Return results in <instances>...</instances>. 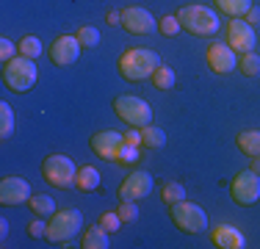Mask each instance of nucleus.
<instances>
[{
    "label": "nucleus",
    "instance_id": "nucleus-35",
    "mask_svg": "<svg viewBox=\"0 0 260 249\" xmlns=\"http://www.w3.org/2000/svg\"><path fill=\"white\" fill-rule=\"evenodd\" d=\"M125 141H127V144H136V147H141V128H133V130H127V133H125Z\"/></svg>",
    "mask_w": 260,
    "mask_h": 249
},
{
    "label": "nucleus",
    "instance_id": "nucleus-7",
    "mask_svg": "<svg viewBox=\"0 0 260 249\" xmlns=\"http://www.w3.org/2000/svg\"><path fill=\"white\" fill-rule=\"evenodd\" d=\"M114 114L130 128H144L152 122V108L136 95H119L114 100Z\"/></svg>",
    "mask_w": 260,
    "mask_h": 249
},
{
    "label": "nucleus",
    "instance_id": "nucleus-36",
    "mask_svg": "<svg viewBox=\"0 0 260 249\" xmlns=\"http://www.w3.org/2000/svg\"><path fill=\"white\" fill-rule=\"evenodd\" d=\"M244 20L249 22L252 28H257V25H260V9H257V6H252V9L246 11V17H244Z\"/></svg>",
    "mask_w": 260,
    "mask_h": 249
},
{
    "label": "nucleus",
    "instance_id": "nucleus-28",
    "mask_svg": "<svg viewBox=\"0 0 260 249\" xmlns=\"http://www.w3.org/2000/svg\"><path fill=\"white\" fill-rule=\"evenodd\" d=\"M75 36H78V42L83 47H97L100 45V30L91 28V25H80V28L75 30Z\"/></svg>",
    "mask_w": 260,
    "mask_h": 249
},
{
    "label": "nucleus",
    "instance_id": "nucleus-38",
    "mask_svg": "<svg viewBox=\"0 0 260 249\" xmlns=\"http://www.w3.org/2000/svg\"><path fill=\"white\" fill-rule=\"evenodd\" d=\"M9 235V219H0V241H6Z\"/></svg>",
    "mask_w": 260,
    "mask_h": 249
},
{
    "label": "nucleus",
    "instance_id": "nucleus-2",
    "mask_svg": "<svg viewBox=\"0 0 260 249\" xmlns=\"http://www.w3.org/2000/svg\"><path fill=\"white\" fill-rule=\"evenodd\" d=\"M80 230H83V213H80L78 208H61L47 219V235L45 238L53 241V244H67V241L75 238Z\"/></svg>",
    "mask_w": 260,
    "mask_h": 249
},
{
    "label": "nucleus",
    "instance_id": "nucleus-30",
    "mask_svg": "<svg viewBox=\"0 0 260 249\" xmlns=\"http://www.w3.org/2000/svg\"><path fill=\"white\" fill-rule=\"evenodd\" d=\"M158 30H160L164 36H175L177 30H183V28H180V20H177V14L160 17V20H158Z\"/></svg>",
    "mask_w": 260,
    "mask_h": 249
},
{
    "label": "nucleus",
    "instance_id": "nucleus-32",
    "mask_svg": "<svg viewBox=\"0 0 260 249\" xmlns=\"http://www.w3.org/2000/svg\"><path fill=\"white\" fill-rule=\"evenodd\" d=\"M14 55H20L17 42H11V39H6V36H3V39H0V61L6 64V61H11Z\"/></svg>",
    "mask_w": 260,
    "mask_h": 249
},
{
    "label": "nucleus",
    "instance_id": "nucleus-14",
    "mask_svg": "<svg viewBox=\"0 0 260 249\" xmlns=\"http://www.w3.org/2000/svg\"><path fill=\"white\" fill-rule=\"evenodd\" d=\"M91 149H94L97 158L103 161H116V155H119L122 144H125V133H116V130H97L94 136H91Z\"/></svg>",
    "mask_w": 260,
    "mask_h": 249
},
{
    "label": "nucleus",
    "instance_id": "nucleus-8",
    "mask_svg": "<svg viewBox=\"0 0 260 249\" xmlns=\"http://www.w3.org/2000/svg\"><path fill=\"white\" fill-rule=\"evenodd\" d=\"M230 197L235 205H241V208H249V205H255L260 199V174L246 169V172H238L233 177L230 183Z\"/></svg>",
    "mask_w": 260,
    "mask_h": 249
},
{
    "label": "nucleus",
    "instance_id": "nucleus-5",
    "mask_svg": "<svg viewBox=\"0 0 260 249\" xmlns=\"http://www.w3.org/2000/svg\"><path fill=\"white\" fill-rule=\"evenodd\" d=\"M75 174H78L75 161L64 152H50L42 161V177H45L53 189H72V185H75Z\"/></svg>",
    "mask_w": 260,
    "mask_h": 249
},
{
    "label": "nucleus",
    "instance_id": "nucleus-16",
    "mask_svg": "<svg viewBox=\"0 0 260 249\" xmlns=\"http://www.w3.org/2000/svg\"><path fill=\"white\" fill-rule=\"evenodd\" d=\"M210 244L219 246V249H244L246 238L238 227H233V224H216V227L210 230Z\"/></svg>",
    "mask_w": 260,
    "mask_h": 249
},
{
    "label": "nucleus",
    "instance_id": "nucleus-10",
    "mask_svg": "<svg viewBox=\"0 0 260 249\" xmlns=\"http://www.w3.org/2000/svg\"><path fill=\"white\" fill-rule=\"evenodd\" d=\"M122 28L133 36H147L158 28V20L144 6H127V9H122Z\"/></svg>",
    "mask_w": 260,
    "mask_h": 249
},
{
    "label": "nucleus",
    "instance_id": "nucleus-22",
    "mask_svg": "<svg viewBox=\"0 0 260 249\" xmlns=\"http://www.w3.org/2000/svg\"><path fill=\"white\" fill-rule=\"evenodd\" d=\"M166 144V133L158 128V124H144L141 128V147H150V149H160Z\"/></svg>",
    "mask_w": 260,
    "mask_h": 249
},
{
    "label": "nucleus",
    "instance_id": "nucleus-12",
    "mask_svg": "<svg viewBox=\"0 0 260 249\" xmlns=\"http://www.w3.org/2000/svg\"><path fill=\"white\" fill-rule=\"evenodd\" d=\"M30 194V185L25 177H17V174H9V177L0 180V202L6 208H14V205H25Z\"/></svg>",
    "mask_w": 260,
    "mask_h": 249
},
{
    "label": "nucleus",
    "instance_id": "nucleus-6",
    "mask_svg": "<svg viewBox=\"0 0 260 249\" xmlns=\"http://www.w3.org/2000/svg\"><path fill=\"white\" fill-rule=\"evenodd\" d=\"M169 219L177 230H183L188 235H197V233H205L208 230V213L197 202H188V199H183L177 205H169Z\"/></svg>",
    "mask_w": 260,
    "mask_h": 249
},
{
    "label": "nucleus",
    "instance_id": "nucleus-3",
    "mask_svg": "<svg viewBox=\"0 0 260 249\" xmlns=\"http://www.w3.org/2000/svg\"><path fill=\"white\" fill-rule=\"evenodd\" d=\"M39 78V67H36L34 58H25V55H14L11 61L3 64V83L9 86L11 91H30Z\"/></svg>",
    "mask_w": 260,
    "mask_h": 249
},
{
    "label": "nucleus",
    "instance_id": "nucleus-24",
    "mask_svg": "<svg viewBox=\"0 0 260 249\" xmlns=\"http://www.w3.org/2000/svg\"><path fill=\"white\" fill-rule=\"evenodd\" d=\"M238 72L246 75V78H257L260 75V55L252 50V53H244L238 58Z\"/></svg>",
    "mask_w": 260,
    "mask_h": 249
},
{
    "label": "nucleus",
    "instance_id": "nucleus-20",
    "mask_svg": "<svg viewBox=\"0 0 260 249\" xmlns=\"http://www.w3.org/2000/svg\"><path fill=\"white\" fill-rule=\"evenodd\" d=\"M150 80H152V86H155L158 91H172V89H175V83H177V75H175V70H172V67L158 64L155 72L150 75Z\"/></svg>",
    "mask_w": 260,
    "mask_h": 249
},
{
    "label": "nucleus",
    "instance_id": "nucleus-18",
    "mask_svg": "<svg viewBox=\"0 0 260 249\" xmlns=\"http://www.w3.org/2000/svg\"><path fill=\"white\" fill-rule=\"evenodd\" d=\"M100 169L94 166H78V174H75V189L89 194V191H97L100 189Z\"/></svg>",
    "mask_w": 260,
    "mask_h": 249
},
{
    "label": "nucleus",
    "instance_id": "nucleus-23",
    "mask_svg": "<svg viewBox=\"0 0 260 249\" xmlns=\"http://www.w3.org/2000/svg\"><path fill=\"white\" fill-rule=\"evenodd\" d=\"M28 205H30V210H34L36 216H45V219H50V216L55 213V199L53 197H47V194H34L28 199Z\"/></svg>",
    "mask_w": 260,
    "mask_h": 249
},
{
    "label": "nucleus",
    "instance_id": "nucleus-1",
    "mask_svg": "<svg viewBox=\"0 0 260 249\" xmlns=\"http://www.w3.org/2000/svg\"><path fill=\"white\" fill-rule=\"evenodd\" d=\"M160 64L158 53L155 50H147V47H130L125 53L119 55V75L130 83H136V80H147L152 72H155V67Z\"/></svg>",
    "mask_w": 260,
    "mask_h": 249
},
{
    "label": "nucleus",
    "instance_id": "nucleus-4",
    "mask_svg": "<svg viewBox=\"0 0 260 249\" xmlns=\"http://www.w3.org/2000/svg\"><path fill=\"white\" fill-rule=\"evenodd\" d=\"M177 20H180L183 30H188L194 36H213L219 30V17L208 6H183L177 11Z\"/></svg>",
    "mask_w": 260,
    "mask_h": 249
},
{
    "label": "nucleus",
    "instance_id": "nucleus-25",
    "mask_svg": "<svg viewBox=\"0 0 260 249\" xmlns=\"http://www.w3.org/2000/svg\"><path fill=\"white\" fill-rule=\"evenodd\" d=\"M17 47H20V55L34 58V61L39 58L42 50H45V47H42V39H39V36H22V39L17 42Z\"/></svg>",
    "mask_w": 260,
    "mask_h": 249
},
{
    "label": "nucleus",
    "instance_id": "nucleus-17",
    "mask_svg": "<svg viewBox=\"0 0 260 249\" xmlns=\"http://www.w3.org/2000/svg\"><path fill=\"white\" fill-rule=\"evenodd\" d=\"M80 246H83V249H108V246H111L108 230H105L103 224H91V227H86Z\"/></svg>",
    "mask_w": 260,
    "mask_h": 249
},
{
    "label": "nucleus",
    "instance_id": "nucleus-15",
    "mask_svg": "<svg viewBox=\"0 0 260 249\" xmlns=\"http://www.w3.org/2000/svg\"><path fill=\"white\" fill-rule=\"evenodd\" d=\"M205 58H208V67L216 75H227V72H233L235 67H238V53H235L230 45H219V42L208 47Z\"/></svg>",
    "mask_w": 260,
    "mask_h": 249
},
{
    "label": "nucleus",
    "instance_id": "nucleus-39",
    "mask_svg": "<svg viewBox=\"0 0 260 249\" xmlns=\"http://www.w3.org/2000/svg\"><path fill=\"white\" fill-rule=\"evenodd\" d=\"M249 169L260 174V155H252V158H249Z\"/></svg>",
    "mask_w": 260,
    "mask_h": 249
},
{
    "label": "nucleus",
    "instance_id": "nucleus-37",
    "mask_svg": "<svg viewBox=\"0 0 260 249\" xmlns=\"http://www.w3.org/2000/svg\"><path fill=\"white\" fill-rule=\"evenodd\" d=\"M108 25H122V11H108Z\"/></svg>",
    "mask_w": 260,
    "mask_h": 249
},
{
    "label": "nucleus",
    "instance_id": "nucleus-31",
    "mask_svg": "<svg viewBox=\"0 0 260 249\" xmlns=\"http://www.w3.org/2000/svg\"><path fill=\"white\" fill-rule=\"evenodd\" d=\"M141 155H139V147L136 144H122V149H119V155H116V164H122V166H127V164H136Z\"/></svg>",
    "mask_w": 260,
    "mask_h": 249
},
{
    "label": "nucleus",
    "instance_id": "nucleus-33",
    "mask_svg": "<svg viewBox=\"0 0 260 249\" xmlns=\"http://www.w3.org/2000/svg\"><path fill=\"white\" fill-rule=\"evenodd\" d=\"M97 222H100L103 227L108 230V233H116V230H119L122 224H125V222L119 219V213H116V210H114V213H103V216H100V219H97Z\"/></svg>",
    "mask_w": 260,
    "mask_h": 249
},
{
    "label": "nucleus",
    "instance_id": "nucleus-13",
    "mask_svg": "<svg viewBox=\"0 0 260 249\" xmlns=\"http://www.w3.org/2000/svg\"><path fill=\"white\" fill-rule=\"evenodd\" d=\"M83 45L78 42V36H55V42L50 45V61L55 67H72L80 58Z\"/></svg>",
    "mask_w": 260,
    "mask_h": 249
},
{
    "label": "nucleus",
    "instance_id": "nucleus-34",
    "mask_svg": "<svg viewBox=\"0 0 260 249\" xmlns=\"http://www.w3.org/2000/svg\"><path fill=\"white\" fill-rule=\"evenodd\" d=\"M45 216H36V222H30V227H28V235L30 238H45L47 235V222H42Z\"/></svg>",
    "mask_w": 260,
    "mask_h": 249
},
{
    "label": "nucleus",
    "instance_id": "nucleus-27",
    "mask_svg": "<svg viewBox=\"0 0 260 249\" xmlns=\"http://www.w3.org/2000/svg\"><path fill=\"white\" fill-rule=\"evenodd\" d=\"M160 197H164V202H166V205H177V202H183V199H185L183 183H166L164 189H160Z\"/></svg>",
    "mask_w": 260,
    "mask_h": 249
},
{
    "label": "nucleus",
    "instance_id": "nucleus-19",
    "mask_svg": "<svg viewBox=\"0 0 260 249\" xmlns=\"http://www.w3.org/2000/svg\"><path fill=\"white\" fill-rule=\"evenodd\" d=\"M235 147L241 149L244 155H260V130H241L235 136Z\"/></svg>",
    "mask_w": 260,
    "mask_h": 249
},
{
    "label": "nucleus",
    "instance_id": "nucleus-26",
    "mask_svg": "<svg viewBox=\"0 0 260 249\" xmlns=\"http://www.w3.org/2000/svg\"><path fill=\"white\" fill-rule=\"evenodd\" d=\"M11 133H14V111L9 103H0V136L9 139Z\"/></svg>",
    "mask_w": 260,
    "mask_h": 249
},
{
    "label": "nucleus",
    "instance_id": "nucleus-11",
    "mask_svg": "<svg viewBox=\"0 0 260 249\" xmlns=\"http://www.w3.org/2000/svg\"><path fill=\"white\" fill-rule=\"evenodd\" d=\"M152 185H155V180H152V174H150V172L136 169V172H130L127 177L122 180V185H119V199H130V202H139V199L150 197Z\"/></svg>",
    "mask_w": 260,
    "mask_h": 249
},
{
    "label": "nucleus",
    "instance_id": "nucleus-29",
    "mask_svg": "<svg viewBox=\"0 0 260 249\" xmlns=\"http://www.w3.org/2000/svg\"><path fill=\"white\" fill-rule=\"evenodd\" d=\"M116 213H119V219L125 224H133L139 219V205L130 202V199H119V208H116Z\"/></svg>",
    "mask_w": 260,
    "mask_h": 249
},
{
    "label": "nucleus",
    "instance_id": "nucleus-21",
    "mask_svg": "<svg viewBox=\"0 0 260 249\" xmlns=\"http://www.w3.org/2000/svg\"><path fill=\"white\" fill-rule=\"evenodd\" d=\"M216 9L221 11V14H227L233 20V17H246V11L252 9V0H213Z\"/></svg>",
    "mask_w": 260,
    "mask_h": 249
},
{
    "label": "nucleus",
    "instance_id": "nucleus-9",
    "mask_svg": "<svg viewBox=\"0 0 260 249\" xmlns=\"http://www.w3.org/2000/svg\"><path fill=\"white\" fill-rule=\"evenodd\" d=\"M227 45H230L238 55L252 53L255 50V28L244 20V17H233L227 22Z\"/></svg>",
    "mask_w": 260,
    "mask_h": 249
}]
</instances>
